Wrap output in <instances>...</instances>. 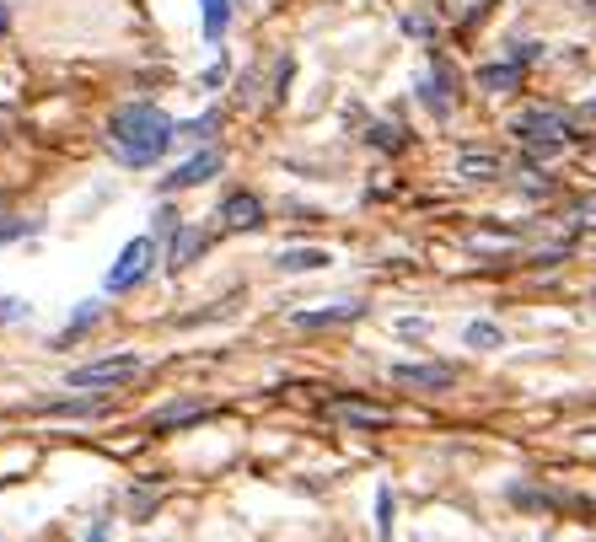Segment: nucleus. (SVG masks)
Instances as JSON below:
<instances>
[{
	"mask_svg": "<svg viewBox=\"0 0 596 542\" xmlns=\"http://www.w3.org/2000/svg\"><path fill=\"white\" fill-rule=\"evenodd\" d=\"M108 140H114V150H119L130 167H145V161H156V156L178 140V124H172L156 103H124V108L108 119Z\"/></svg>",
	"mask_w": 596,
	"mask_h": 542,
	"instance_id": "obj_1",
	"label": "nucleus"
},
{
	"mask_svg": "<svg viewBox=\"0 0 596 542\" xmlns=\"http://www.w3.org/2000/svg\"><path fill=\"white\" fill-rule=\"evenodd\" d=\"M511 135L522 140L532 156L543 161V156L564 150V140H570V119H564V113H553V108H527V113H516V119H511Z\"/></svg>",
	"mask_w": 596,
	"mask_h": 542,
	"instance_id": "obj_2",
	"label": "nucleus"
},
{
	"mask_svg": "<svg viewBox=\"0 0 596 542\" xmlns=\"http://www.w3.org/2000/svg\"><path fill=\"white\" fill-rule=\"evenodd\" d=\"M134 371H140V360H134V354H114V360H92V365L70 371L65 387H70V393H108V387L130 382Z\"/></svg>",
	"mask_w": 596,
	"mask_h": 542,
	"instance_id": "obj_3",
	"label": "nucleus"
},
{
	"mask_svg": "<svg viewBox=\"0 0 596 542\" xmlns=\"http://www.w3.org/2000/svg\"><path fill=\"white\" fill-rule=\"evenodd\" d=\"M393 382L397 387H419V393H446L457 382V365H446V360H403V365H393Z\"/></svg>",
	"mask_w": 596,
	"mask_h": 542,
	"instance_id": "obj_4",
	"label": "nucleus"
},
{
	"mask_svg": "<svg viewBox=\"0 0 596 542\" xmlns=\"http://www.w3.org/2000/svg\"><path fill=\"white\" fill-rule=\"evenodd\" d=\"M323 413H329L333 424H344V430H388L393 424V408L366 404V398H329Z\"/></svg>",
	"mask_w": 596,
	"mask_h": 542,
	"instance_id": "obj_5",
	"label": "nucleus"
},
{
	"mask_svg": "<svg viewBox=\"0 0 596 542\" xmlns=\"http://www.w3.org/2000/svg\"><path fill=\"white\" fill-rule=\"evenodd\" d=\"M151 258H156V242L151 237H134L130 248L114 258V269H108V290L119 296V290H134L140 279H145V269H151Z\"/></svg>",
	"mask_w": 596,
	"mask_h": 542,
	"instance_id": "obj_6",
	"label": "nucleus"
},
{
	"mask_svg": "<svg viewBox=\"0 0 596 542\" xmlns=\"http://www.w3.org/2000/svg\"><path fill=\"white\" fill-rule=\"evenodd\" d=\"M220 172V150H199V156H189L178 172H167V194H178V189H194V183H210Z\"/></svg>",
	"mask_w": 596,
	"mask_h": 542,
	"instance_id": "obj_7",
	"label": "nucleus"
},
{
	"mask_svg": "<svg viewBox=\"0 0 596 542\" xmlns=\"http://www.w3.org/2000/svg\"><path fill=\"white\" fill-rule=\"evenodd\" d=\"M366 301H338V306H318V312H296V328H338V323H360Z\"/></svg>",
	"mask_w": 596,
	"mask_h": 542,
	"instance_id": "obj_8",
	"label": "nucleus"
},
{
	"mask_svg": "<svg viewBox=\"0 0 596 542\" xmlns=\"http://www.w3.org/2000/svg\"><path fill=\"white\" fill-rule=\"evenodd\" d=\"M220 220H226V231H253V226H264V204L253 194H231L220 204Z\"/></svg>",
	"mask_w": 596,
	"mask_h": 542,
	"instance_id": "obj_9",
	"label": "nucleus"
},
{
	"mask_svg": "<svg viewBox=\"0 0 596 542\" xmlns=\"http://www.w3.org/2000/svg\"><path fill=\"white\" fill-rule=\"evenodd\" d=\"M419 97H425V108H430V113H441V119L452 113V70L441 65V60H436V70L419 81Z\"/></svg>",
	"mask_w": 596,
	"mask_h": 542,
	"instance_id": "obj_10",
	"label": "nucleus"
},
{
	"mask_svg": "<svg viewBox=\"0 0 596 542\" xmlns=\"http://www.w3.org/2000/svg\"><path fill=\"white\" fill-rule=\"evenodd\" d=\"M215 408L210 404H167L151 413V430H178V424H194V419H210Z\"/></svg>",
	"mask_w": 596,
	"mask_h": 542,
	"instance_id": "obj_11",
	"label": "nucleus"
},
{
	"mask_svg": "<svg viewBox=\"0 0 596 542\" xmlns=\"http://www.w3.org/2000/svg\"><path fill=\"white\" fill-rule=\"evenodd\" d=\"M478 86H484V92H511V86H522V65H516V60H505V65H484L478 70Z\"/></svg>",
	"mask_w": 596,
	"mask_h": 542,
	"instance_id": "obj_12",
	"label": "nucleus"
},
{
	"mask_svg": "<svg viewBox=\"0 0 596 542\" xmlns=\"http://www.w3.org/2000/svg\"><path fill=\"white\" fill-rule=\"evenodd\" d=\"M279 269H285V274L329 269V253H323V248H290V253H279Z\"/></svg>",
	"mask_w": 596,
	"mask_h": 542,
	"instance_id": "obj_13",
	"label": "nucleus"
},
{
	"mask_svg": "<svg viewBox=\"0 0 596 542\" xmlns=\"http://www.w3.org/2000/svg\"><path fill=\"white\" fill-rule=\"evenodd\" d=\"M194 253H204V237H199V231H178V242H172V269H189Z\"/></svg>",
	"mask_w": 596,
	"mask_h": 542,
	"instance_id": "obj_14",
	"label": "nucleus"
},
{
	"mask_svg": "<svg viewBox=\"0 0 596 542\" xmlns=\"http://www.w3.org/2000/svg\"><path fill=\"white\" fill-rule=\"evenodd\" d=\"M199 5H204V38H220L226 16H231V0H199Z\"/></svg>",
	"mask_w": 596,
	"mask_h": 542,
	"instance_id": "obj_15",
	"label": "nucleus"
},
{
	"mask_svg": "<svg viewBox=\"0 0 596 542\" xmlns=\"http://www.w3.org/2000/svg\"><path fill=\"white\" fill-rule=\"evenodd\" d=\"M377 538L393 542V489H388V483L377 489Z\"/></svg>",
	"mask_w": 596,
	"mask_h": 542,
	"instance_id": "obj_16",
	"label": "nucleus"
},
{
	"mask_svg": "<svg viewBox=\"0 0 596 542\" xmlns=\"http://www.w3.org/2000/svg\"><path fill=\"white\" fill-rule=\"evenodd\" d=\"M457 172H463V178H494V172H500V161H494V156H473V150H467V156H457Z\"/></svg>",
	"mask_w": 596,
	"mask_h": 542,
	"instance_id": "obj_17",
	"label": "nucleus"
},
{
	"mask_svg": "<svg viewBox=\"0 0 596 542\" xmlns=\"http://www.w3.org/2000/svg\"><path fill=\"white\" fill-rule=\"evenodd\" d=\"M467 344H473V349H500L505 334H500L494 323H467Z\"/></svg>",
	"mask_w": 596,
	"mask_h": 542,
	"instance_id": "obj_18",
	"label": "nucleus"
},
{
	"mask_svg": "<svg viewBox=\"0 0 596 542\" xmlns=\"http://www.w3.org/2000/svg\"><path fill=\"white\" fill-rule=\"evenodd\" d=\"M97 317H103V301H86V306H81V312L70 317V328H65V334H60V344H70V339H75V334H81V328H92Z\"/></svg>",
	"mask_w": 596,
	"mask_h": 542,
	"instance_id": "obj_19",
	"label": "nucleus"
},
{
	"mask_svg": "<svg viewBox=\"0 0 596 542\" xmlns=\"http://www.w3.org/2000/svg\"><path fill=\"white\" fill-rule=\"evenodd\" d=\"M44 408H49V413H97L103 404H97V398H49Z\"/></svg>",
	"mask_w": 596,
	"mask_h": 542,
	"instance_id": "obj_20",
	"label": "nucleus"
},
{
	"mask_svg": "<svg viewBox=\"0 0 596 542\" xmlns=\"http://www.w3.org/2000/svg\"><path fill=\"white\" fill-rule=\"evenodd\" d=\"M220 124V113H204V119H194V124H178V135H189V140H204L210 130Z\"/></svg>",
	"mask_w": 596,
	"mask_h": 542,
	"instance_id": "obj_21",
	"label": "nucleus"
},
{
	"mask_svg": "<svg viewBox=\"0 0 596 542\" xmlns=\"http://www.w3.org/2000/svg\"><path fill=\"white\" fill-rule=\"evenodd\" d=\"M371 140H377L382 150H397V145H403V135H397V124H371Z\"/></svg>",
	"mask_w": 596,
	"mask_h": 542,
	"instance_id": "obj_22",
	"label": "nucleus"
},
{
	"mask_svg": "<svg viewBox=\"0 0 596 542\" xmlns=\"http://www.w3.org/2000/svg\"><path fill=\"white\" fill-rule=\"evenodd\" d=\"M27 306L22 301H11V296H0V323H11V317H22Z\"/></svg>",
	"mask_w": 596,
	"mask_h": 542,
	"instance_id": "obj_23",
	"label": "nucleus"
},
{
	"mask_svg": "<svg viewBox=\"0 0 596 542\" xmlns=\"http://www.w3.org/2000/svg\"><path fill=\"white\" fill-rule=\"evenodd\" d=\"M86 542H108V527H92V532H86Z\"/></svg>",
	"mask_w": 596,
	"mask_h": 542,
	"instance_id": "obj_24",
	"label": "nucleus"
},
{
	"mask_svg": "<svg viewBox=\"0 0 596 542\" xmlns=\"http://www.w3.org/2000/svg\"><path fill=\"white\" fill-rule=\"evenodd\" d=\"M0 27H5V11H0Z\"/></svg>",
	"mask_w": 596,
	"mask_h": 542,
	"instance_id": "obj_25",
	"label": "nucleus"
},
{
	"mask_svg": "<svg viewBox=\"0 0 596 542\" xmlns=\"http://www.w3.org/2000/svg\"><path fill=\"white\" fill-rule=\"evenodd\" d=\"M0 119H5V108H0Z\"/></svg>",
	"mask_w": 596,
	"mask_h": 542,
	"instance_id": "obj_26",
	"label": "nucleus"
},
{
	"mask_svg": "<svg viewBox=\"0 0 596 542\" xmlns=\"http://www.w3.org/2000/svg\"><path fill=\"white\" fill-rule=\"evenodd\" d=\"M592 11H596V0H592Z\"/></svg>",
	"mask_w": 596,
	"mask_h": 542,
	"instance_id": "obj_27",
	"label": "nucleus"
}]
</instances>
